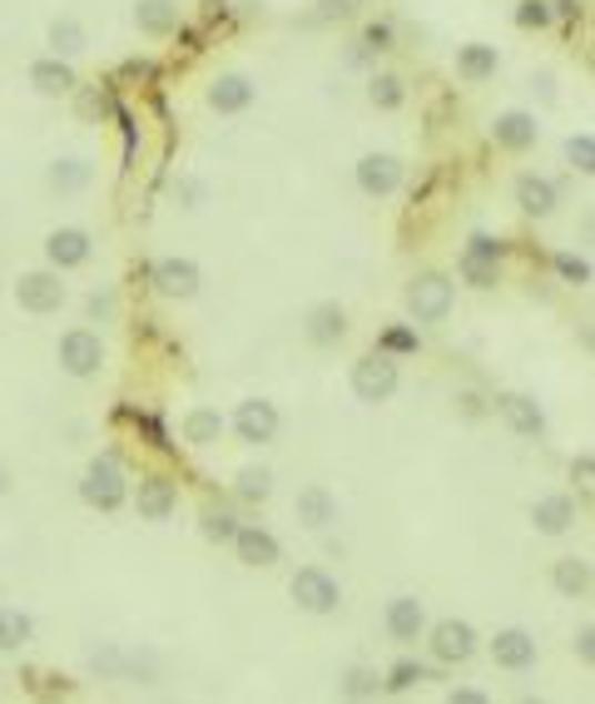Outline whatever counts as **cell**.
<instances>
[{
	"instance_id": "ba28073f",
	"label": "cell",
	"mask_w": 595,
	"mask_h": 704,
	"mask_svg": "<svg viewBox=\"0 0 595 704\" xmlns=\"http://www.w3.org/2000/svg\"><path fill=\"white\" fill-rule=\"evenodd\" d=\"M229 426H233V436H239L243 446H269L273 436H279L283 418H279V408H273L269 398H249V402H239V408H233Z\"/></svg>"
},
{
	"instance_id": "7c38bea8",
	"label": "cell",
	"mask_w": 595,
	"mask_h": 704,
	"mask_svg": "<svg viewBox=\"0 0 595 704\" xmlns=\"http://www.w3.org/2000/svg\"><path fill=\"white\" fill-rule=\"evenodd\" d=\"M402 159L397 154H363L357 159V169H353V179H357V189H363L367 199H387V194H397L402 189Z\"/></svg>"
},
{
	"instance_id": "52a82bcc",
	"label": "cell",
	"mask_w": 595,
	"mask_h": 704,
	"mask_svg": "<svg viewBox=\"0 0 595 704\" xmlns=\"http://www.w3.org/2000/svg\"><path fill=\"white\" fill-rule=\"evenodd\" d=\"M422 635H427V650H432V660H437V665H466V660L476 655L472 621H456V615H446V621L427 625Z\"/></svg>"
},
{
	"instance_id": "816d5d0a",
	"label": "cell",
	"mask_w": 595,
	"mask_h": 704,
	"mask_svg": "<svg viewBox=\"0 0 595 704\" xmlns=\"http://www.w3.org/2000/svg\"><path fill=\"white\" fill-rule=\"evenodd\" d=\"M0 492H6V472H0Z\"/></svg>"
},
{
	"instance_id": "6da1fadb",
	"label": "cell",
	"mask_w": 595,
	"mask_h": 704,
	"mask_svg": "<svg viewBox=\"0 0 595 704\" xmlns=\"http://www.w3.org/2000/svg\"><path fill=\"white\" fill-rule=\"evenodd\" d=\"M80 501L90 511H100V516H114V511L130 501V482H124V472H120V462H114V456H94V462L84 466Z\"/></svg>"
},
{
	"instance_id": "e575fe53",
	"label": "cell",
	"mask_w": 595,
	"mask_h": 704,
	"mask_svg": "<svg viewBox=\"0 0 595 704\" xmlns=\"http://www.w3.org/2000/svg\"><path fill=\"white\" fill-rule=\"evenodd\" d=\"M199 531H204L214 546H229L233 531H239V516H233L229 506H204V521H199Z\"/></svg>"
},
{
	"instance_id": "5b68a950",
	"label": "cell",
	"mask_w": 595,
	"mask_h": 704,
	"mask_svg": "<svg viewBox=\"0 0 595 704\" xmlns=\"http://www.w3.org/2000/svg\"><path fill=\"white\" fill-rule=\"evenodd\" d=\"M456 273H462V283L472 288H496L502 283V243L492 239V233H472L462 249V259H456Z\"/></svg>"
},
{
	"instance_id": "8992f818",
	"label": "cell",
	"mask_w": 595,
	"mask_h": 704,
	"mask_svg": "<svg viewBox=\"0 0 595 704\" xmlns=\"http://www.w3.org/2000/svg\"><path fill=\"white\" fill-rule=\"evenodd\" d=\"M65 283H60V273L56 269H36V273H20V283H16V303L26 308L30 318H50V313H60L65 308Z\"/></svg>"
},
{
	"instance_id": "681fc988",
	"label": "cell",
	"mask_w": 595,
	"mask_h": 704,
	"mask_svg": "<svg viewBox=\"0 0 595 704\" xmlns=\"http://www.w3.org/2000/svg\"><path fill=\"white\" fill-rule=\"evenodd\" d=\"M452 704H486V690H452Z\"/></svg>"
},
{
	"instance_id": "f1b7e54d",
	"label": "cell",
	"mask_w": 595,
	"mask_h": 704,
	"mask_svg": "<svg viewBox=\"0 0 595 704\" xmlns=\"http://www.w3.org/2000/svg\"><path fill=\"white\" fill-rule=\"evenodd\" d=\"M229 432V418L219 408H189L184 412V442L189 446H214Z\"/></svg>"
},
{
	"instance_id": "83f0119b",
	"label": "cell",
	"mask_w": 595,
	"mask_h": 704,
	"mask_svg": "<svg viewBox=\"0 0 595 704\" xmlns=\"http://www.w3.org/2000/svg\"><path fill=\"white\" fill-rule=\"evenodd\" d=\"M36 640V615L20 605H0V655H16Z\"/></svg>"
},
{
	"instance_id": "bcb514c9",
	"label": "cell",
	"mask_w": 595,
	"mask_h": 704,
	"mask_svg": "<svg viewBox=\"0 0 595 704\" xmlns=\"http://www.w3.org/2000/svg\"><path fill=\"white\" fill-rule=\"evenodd\" d=\"M571 645H576V655L586 660V665H595V631H591V625H581V635L571 640Z\"/></svg>"
},
{
	"instance_id": "c3c4849f",
	"label": "cell",
	"mask_w": 595,
	"mask_h": 704,
	"mask_svg": "<svg viewBox=\"0 0 595 704\" xmlns=\"http://www.w3.org/2000/svg\"><path fill=\"white\" fill-rule=\"evenodd\" d=\"M114 313V298L110 293H90V318H110Z\"/></svg>"
},
{
	"instance_id": "7402d4cb",
	"label": "cell",
	"mask_w": 595,
	"mask_h": 704,
	"mask_svg": "<svg viewBox=\"0 0 595 704\" xmlns=\"http://www.w3.org/2000/svg\"><path fill=\"white\" fill-rule=\"evenodd\" d=\"M293 516L303 531H327L337 521V496L327 492V486H303L293 501Z\"/></svg>"
},
{
	"instance_id": "d590c367",
	"label": "cell",
	"mask_w": 595,
	"mask_h": 704,
	"mask_svg": "<svg viewBox=\"0 0 595 704\" xmlns=\"http://www.w3.org/2000/svg\"><path fill=\"white\" fill-rule=\"evenodd\" d=\"M239 496L243 501H269L273 496V472H269V466H243V472H239Z\"/></svg>"
},
{
	"instance_id": "5bb4252c",
	"label": "cell",
	"mask_w": 595,
	"mask_h": 704,
	"mask_svg": "<svg viewBox=\"0 0 595 704\" xmlns=\"http://www.w3.org/2000/svg\"><path fill=\"white\" fill-rule=\"evenodd\" d=\"M199 283H204V269H199L194 259H159V263H154V288H159V298L189 303V298L199 293Z\"/></svg>"
},
{
	"instance_id": "4fadbf2b",
	"label": "cell",
	"mask_w": 595,
	"mask_h": 704,
	"mask_svg": "<svg viewBox=\"0 0 595 704\" xmlns=\"http://www.w3.org/2000/svg\"><path fill=\"white\" fill-rule=\"evenodd\" d=\"M536 635L521 631V625H506V631H496L492 640V660L496 670H512V675H526V670H536Z\"/></svg>"
},
{
	"instance_id": "60d3db41",
	"label": "cell",
	"mask_w": 595,
	"mask_h": 704,
	"mask_svg": "<svg viewBox=\"0 0 595 704\" xmlns=\"http://www.w3.org/2000/svg\"><path fill=\"white\" fill-rule=\"evenodd\" d=\"M556 273L566 283H576V288H586L591 283V263L586 259H576V253H556Z\"/></svg>"
},
{
	"instance_id": "ab89813d",
	"label": "cell",
	"mask_w": 595,
	"mask_h": 704,
	"mask_svg": "<svg viewBox=\"0 0 595 704\" xmlns=\"http://www.w3.org/2000/svg\"><path fill=\"white\" fill-rule=\"evenodd\" d=\"M551 20H556L551 0H521V6H516V26L521 30H546Z\"/></svg>"
},
{
	"instance_id": "44dd1931",
	"label": "cell",
	"mask_w": 595,
	"mask_h": 704,
	"mask_svg": "<svg viewBox=\"0 0 595 704\" xmlns=\"http://www.w3.org/2000/svg\"><path fill=\"white\" fill-rule=\"evenodd\" d=\"M179 506V492L169 476H140V486H134V511H140L144 521H169Z\"/></svg>"
},
{
	"instance_id": "ee69618b",
	"label": "cell",
	"mask_w": 595,
	"mask_h": 704,
	"mask_svg": "<svg viewBox=\"0 0 595 704\" xmlns=\"http://www.w3.org/2000/svg\"><path fill=\"white\" fill-rule=\"evenodd\" d=\"M317 6H323L327 20H353L363 10V0H317Z\"/></svg>"
},
{
	"instance_id": "277c9868",
	"label": "cell",
	"mask_w": 595,
	"mask_h": 704,
	"mask_svg": "<svg viewBox=\"0 0 595 704\" xmlns=\"http://www.w3.org/2000/svg\"><path fill=\"white\" fill-rule=\"evenodd\" d=\"M456 303V288L446 273H417V279L407 283V313L417 318V323H446V313H452Z\"/></svg>"
},
{
	"instance_id": "2e32d148",
	"label": "cell",
	"mask_w": 595,
	"mask_h": 704,
	"mask_svg": "<svg viewBox=\"0 0 595 704\" xmlns=\"http://www.w3.org/2000/svg\"><path fill=\"white\" fill-rule=\"evenodd\" d=\"M90 253H94V239L84 229H56L46 239V263L56 273H70V269H84V263H90Z\"/></svg>"
},
{
	"instance_id": "3957f363",
	"label": "cell",
	"mask_w": 595,
	"mask_h": 704,
	"mask_svg": "<svg viewBox=\"0 0 595 704\" xmlns=\"http://www.w3.org/2000/svg\"><path fill=\"white\" fill-rule=\"evenodd\" d=\"M289 595H293L298 611H307V615H333L337 605H343V585H337V575L323 571V565H303V571H293Z\"/></svg>"
},
{
	"instance_id": "e0dca14e",
	"label": "cell",
	"mask_w": 595,
	"mask_h": 704,
	"mask_svg": "<svg viewBox=\"0 0 595 704\" xmlns=\"http://www.w3.org/2000/svg\"><path fill=\"white\" fill-rule=\"evenodd\" d=\"M253 100H259V84L243 70H229L209 84V110L214 114H243V110H253Z\"/></svg>"
},
{
	"instance_id": "4316f807",
	"label": "cell",
	"mask_w": 595,
	"mask_h": 704,
	"mask_svg": "<svg viewBox=\"0 0 595 704\" xmlns=\"http://www.w3.org/2000/svg\"><path fill=\"white\" fill-rule=\"evenodd\" d=\"M551 585H556L566 601H586L591 595V561L586 556H561L551 565Z\"/></svg>"
},
{
	"instance_id": "7bdbcfd3",
	"label": "cell",
	"mask_w": 595,
	"mask_h": 704,
	"mask_svg": "<svg viewBox=\"0 0 595 704\" xmlns=\"http://www.w3.org/2000/svg\"><path fill=\"white\" fill-rule=\"evenodd\" d=\"M417 348V333H407V328H387L382 333V352H412Z\"/></svg>"
},
{
	"instance_id": "8d00e7d4",
	"label": "cell",
	"mask_w": 595,
	"mask_h": 704,
	"mask_svg": "<svg viewBox=\"0 0 595 704\" xmlns=\"http://www.w3.org/2000/svg\"><path fill=\"white\" fill-rule=\"evenodd\" d=\"M124 680H134V685H154L159 660L149 655V650H124Z\"/></svg>"
},
{
	"instance_id": "484cf974",
	"label": "cell",
	"mask_w": 595,
	"mask_h": 704,
	"mask_svg": "<svg viewBox=\"0 0 595 704\" xmlns=\"http://www.w3.org/2000/svg\"><path fill=\"white\" fill-rule=\"evenodd\" d=\"M30 84H36V94H46V100H60V94H70V90H74L70 60H60V56L36 60V66H30Z\"/></svg>"
},
{
	"instance_id": "d4e9b609",
	"label": "cell",
	"mask_w": 595,
	"mask_h": 704,
	"mask_svg": "<svg viewBox=\"0 0 595 704\" xmlns=\"http://www.w3.org/2000/svg\"><path fill=\"white\" fill-rule=\"evenodd\" d=\"M134 26H140V36L149 40H164L179 30V0H140L134 6Z\"/></svg>"
},
{
	"instance_id": "f35d334b",
	"label": "cell",
	"mask_w": 595,
	"mask_h": 704,
	"mask_svg": "<svg viewBox=\"0 0 595 704\" xmlns=\"http://www.w3.org/2000/svg\"><path fill=\"white\" fill-rule=\"evenodd\" d=\"M566 159H571V169H581V174H595V134H571L566 140Z\"/></svg>"
},
{
	"instance_id": "836d02e7",
	"label": "cell",
	"mask_w": 595,
	"mask_h": 704,
	"mask_svg": "<svg viewBox=\"0 0 595 704\" xmlns=\"http://www.w3.org/2000/svg\"><path fill=\"white\" fill-rule=\"evenodd\" d=\"M337 690H343L347 700H377V690H382V675L372 665H353L343 680H337Z\"/></svg>"
},
{
	"instance_id": "f546056e",
	"label": "cell",
	"mask_w": 595,
	"mask_h": 704,
	"mask_svg": "<svg viewBox=\"0 0 595 704\" xmlns=\"http://www.w3.org/2000/svg\"><path fill=\"white\" fill-rule=\"evenodd\" d=\"M90 179H94V164H90V159H80V154L56 159V164L46 169V184L56 189V194H80Z\"/></svg>"
},
{
	"instance_id": "f6af8a7d",
	"label": "cell",
	"mask_w": 595,
	"mask_h": 704,
	"mask_svg": "<svg viewBox=\"0 0 595 704\" xmlns=\"http://www.w3.org/2000/svg\"><path fill=\"white\" fill-rule=\"evenodd\" d=\"M367 50H392V26L382 20V26H367V40H363Z\"/></svg>"
},
{
	"instance_id": "8fae6325",
	"label": "cell",
	"mask_w": 595,
	"mask_h": 704,
	"mask_svg": "<svg viewBox=\"0 0 595 704\" xmlns=\"http://www.w3.org/2000/svg\"><path fill=\"white\" fill-rule=\"evenodd\" d=\"M382 631H387L392 645H412L427 631V605L417 595H392L387 611H382Z\"/></svg>"
},
{
	"instance_id": "9a60e30c",
	"label": "cell",
	"mask_w": 595,
	"mask_h": 704,
	"mask_svg": "<svg viewBox=\"0 0 595 704\" xmlns=\"http://www.w3.org/2000/svg\"><path fill=\"white\" fill-rule=\"evenodd\" d=\"M303 338L313 348H337L347 338V308L333 303V298L313 303V308H307V318H303Z\"/></svg>"
},
{
	"instance_id": "ac0fdd59",
	"label": "cell",
	"mask_w": 595,
	"mask_h": 704,
	"mask_svg": "<svg viewBox=\"0 0 595 704\" xmlns=\"http://www.w3.org/2000/svg\"><path fill=\"white\" fill-rule=\"evenodd\" d=\"M496 408H502L506 426H512L516 436H546V408H541L536 398H526V392H506V398H496Z\"/></svg>"
},
{
	"instance_id": "d6986e66",
	"label": "cell",
	"mask_w": 595,
	"mask_h": 704,
	"mask_svg": "<svg viewBox=\"0 0 595 704\" xmlns=\"http://www.w3.org/2000/svg\"><path fill=\"white\" fill-rule=\"evenodd\" d=\"M492 140L502 144L506 154H526V149L541 140V124H536V114H526V110H506V114H496Z\"/></svg>"
},
{
	"instance_id": "603a6c76",
	"label": "cell",
	"mask_w": 595,
	"mask_h": 704,
	"mask_svg": "<svg viewBox=\"0 0 595 704\" xmlns=\"http://www.w3.org/2000/svg\"><path fill=\"white\" fill-rule=\"evenodd\" d=\"M516 204H521V213H531V219H546V213H556V204H561L556 179H546V174H521V179H516Z\"/></svg>"
},
{
	"instance_id": "7a4b0ae2",
	"label": "cell",
	"mask_w": 595,
	"mask_h": 704,
	"mask_svg": "<svg viewBox=\"0 0 595 704\" xmlns=\"http://www.w3.org/2000/svg\"><path fill=\"white\" fill-rule=\"evenodd\" d=\"M397 382H402V372H397V362H392V352H367V358H357L353 372H347V388H353V398L363 402V408L392 402Z\"/></svg>"
},
{
	"instance_id": "cb8c5ba5",
	"label": "cell",
	"mask_w": 595,
	"mask_h": 704,
	"mask_svg": "<svg viewBox=\"0 0 595 704\" xmlns=\"http://www.w3.org/2000/svg\"><path fill=\"white\" fill-rule=\"evenodd\" d=\"M496 70H502V56H496V46H482V40H472V46L456 50V74H462L466 84L496 80Z\"/></svg>"
},
{
	"instance_id": "7dc6e473",
	"label": "cell",
	"mask_w": 595,
	"mask_h": 704,
	"mask_svg": "<svg viewBox=\"0 0 595 704\" xmlns=\"http://www.w3.org/2000/svg\"><path fill=\"white\" fill-rule=\"evenodd\" d=\"M571 476H576L581 486H591V476H595V462H591V452H581L576 462H571Z\"/></svg>"
},
{
	"instance_id": "ffe728a7",
	"label": "cell",
	"mask_w": 595,
	"mask_h": 704,
	"mask_svg": "<svg viewBox=\"0 0 595 704\" xmlns=\"http://www.w3.org/2000/svg\"><path fill=\"white\" fill-rule=\"evenodd\" d=\"M531 526H536L541 536H566V531L576 526V496H566V492L541 496L536 506H531Z\"/></svg>"
},
{
	"instance_id": "4dcf8cb0",
	"label": "cell",
	"mask_w": 595,
	"mask_h": 704,
	"mask_svg": "<svg viewBox=\"0 0 595 704\" xmlns=\"http://www.w3.org/2000/svg\"><path fill=\"white\" fill-rule=\"evenodd\" d=\"M427 680H432V670L422 665V660H397V665L382 675V690H387V695H412V690H422Z\"/></svg>"
},
{
	"instance_id": "9c48e42d",
	"label": "cell",
	"mask_w": 595,
	"mask_h": 704,
	"mask_svg": "<svg viewBox=\"0 0 595 704\" xmlns=\"http://www.w3.org/2000/svg\"><path fill=\"white\" fill-rule=\"evenodd\" d=\"M56 358H60V372H70V378H100L104 343H100V333H90V328H70V333L60 338Z\"/></svg>"
},
{
	"instance_id": "f907efd6",
	"label": "cell",
	"mask_w": 595,
	"mask_h": 704,
	"mask_svg": "<svg viewBox=\"0 0 595 704\" xmlns=\"http://www.w3.org/2000/svg\"><path fill=\"white\" fill-rule=\"evenodd\" d=\"M551 10L556 16H576V0H551Z\"/></svg>"
},
{
	"instance_id": "1f68e13d",
	"label": "cell",
	"mask_w": 595,
	"mask_h": 704,
	"mask_svg": "<svg viewBox=\"0 0 595 704\" xmlns=\"http://www.w3.org/2000/svg\"><path fill=\"white\" fill-rule=\"evenodd\" d=\"M46 40H50V56L70 60V56H80V50H84V26L74 16H60V20H50Z\"/></svg>"
},
{
	"instance_id": "d6a6232c",
	"label": "cell",
	"mask_w": 595,
	"mask_h": 704,
	"mask_svg": "<svg viewBox=\"0 0 595 704\" xmlns=\"http://www.w3.org/2000/svg\"><path fill=\"white\" fill-rule=\"evenodd\" d=\"M367 100H372V110H402L407 104V84H402V74H372Z\"/></svg>"
},
{
	"instance_id": "30bf717a",
	"label": "cell",
	"mask_w": 595,
	"mask_h": 704,
	"mask_svg": "<svg viewBox=\"0 0 595 704\" xmlns=\"http://www.w3.org/2000/svg\"><path fill=\"white\" fill-rule=\"evenodd\" d=\"M233 556L243 565H253V571H263V565H279L283 561V546L279 536H273L269 526H259V521H239V531H233Z\"/></svg>"
},
{
	"instance_id": "74e56055",
	"label": "cell",
	"mask_w": 595,
	"mask_h": 704,
	"mask_svg": "<svg viewBox=\"0 0 595 704\" xmlns=\"http://www.w3.org/2000/svg\"><path fill=\"white\" fill-rule=\"evenodd\" d=\"M90 670H94V675H104V680H124V650L120 645L90 650Z\"/></svg>"
},
{
	"instance_id": "b9f144b4",
	"label": "cell",
	"mask_w": 595,
	"mask_h": 704,
	"mask_svg": "<svg viewBox=\"0 0 595 704\" xmlns=\"http://www.w3.org/2000/svg\"><path fill=\"white\" fill-rule=\"evenodd\" d=\"M204 194H209V184H204V179H194V174H184V179L174 184L179 209H199V204H204Z\"/></svg>"
}]
</instances>
